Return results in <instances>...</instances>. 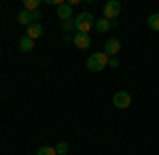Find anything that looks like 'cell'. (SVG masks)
Segmentation results:
<instances>
[{
    "label": "cell",
    "instance_id": "cell-1",
    "mask_svg": "<svg viewBox=\"0 0 159 155\" xmlns=\"http://www.w3.org/2000/svg\"><path fill=\"white\" fill-rule=\"evenodd\" d=\"M74 28H76V32L79 34H89V30L91 28H96V17H93V13H79L76 17H74Z\"/></svg>",
    "mask_w": 159,
    "mask_h": 155
},
{
    "label": "cell",
    "instance_id": "cell-2",
    "mask_svg": "<svg viewBox=\"0 0 159 155\" xmlns=\"http://www.w3.org/2000/svg\"><path fill=\"white\" fill-rule=\"evenodd\" d=\"M108 66V55L104 51H98V53H91L87 58V70L89 72H100Z\"/></svg>",
    "mask_w": 159,
    "mask_h": 155
},
{
    "label": "cell",
    "instance_id": "cell-3",
    "mask_svg": "<svg viewBox=\"0 0 159 155\" xmlns=\"http://www.w3.org/2000/svg\"><path fill=\"white\" fill-rule=\"evenodd\" d=\"M104 19H108V21H115L119 15H121V2L119 0H108L106 4H104Z\"/></svg>",
    "mask_w": 159,
    "mask_h": 155
},
{
    "label": "cell",
    "instance_id": "cell-4",
    "mask_svg": "<svg viewBox=\"0 0 159 155\" xmlns=\"http://www.w3.org/2000/svg\"><path fill=\"white\" fill-rule=\"evenodd\" d=\"M112 104L117 108H121V110H125V108L132 106V96H129V92H117V94L112 96Z\"/></svg>",
    "mask_w": 159,
    "mask_h": 155
},
{
    "label": "cell",
    "instance_id": "cell-5",
    "mask_svg": "<svg viewBox=\"0 0 159 155\" xmlns=\"http://www.w3.org/2000/svg\"><path fill=\"white\" fill-rule=\"evenodd\" d=\"M119 49H121L119 38H108V40L104 43V53H106L108 58H115V55L119 53Z\"/></svg>",
    "mask_w": 159,
    "mask_h": 155
},
{
    "label": "cell",
    "instance_id": "cell-6",
    "mask_svg": "<svg viewBox=\"0 0 159 155\" xmlns=\"http://www.w3.org/2000/svg\"><path fill=\"white\" fill-rule=\"evenodd\" d=\"M57 17L61 21H68V19H74V13H72V7L68 2H64L61 7H57Z\"/></svg>",
    "mask_w": 159,
    "mask_h": 155
},
{
    "label": "cell",
    "instance_id": "cell-7",
    "mask_svg": "<svg viewBox=\"0 0 159 155\" xmlns=\"http://www.w3.org/2000/svg\"><path fill=\"white\" fill-rule=\"evenodd\" d=\"M72 43L76 45L79 49H87L89 45H91V38H89V34H74V38H72Z\"/></svg>",
    "mask_w": 159,
    "mask_h": 155
},
{
    "label": "cell",
    "instance_id": "cell-8",
    "mask_svg": "<svg viewBox=\"0 0 159 155\" xmlns=\"http://www.w3.org/2000/svg\"><path fill=\"white\" fill-rule=\"evenodd\" d=\"M17 47H19L21 53H30V51L34 49V40H32L30 36H21V38H19V43H17Z\"/></svg>",
    "mask_w": 159,
    "mask_h": 155
},
{
    "label": "cell",
    "instance_id": "cell-9",
    "mask_svg": "<svg viewBox=\"0 0 159 155\" xmlns=\"http://www.w3.org/2000/svg\"><path fill=\"white\" fill-rule=\"evenodd\" d=\"M25 36H30L32 40H36L38 36H43V26L40 24H30L25 28Z\"/></svg>",
    "mask_w": 159,
    "mask_h": 155
},
{
    "label": "cell",
    "instance_id": "cell-10",
    "mask_svg": "<svg viewBox=\"0 0 159 155\" xmlns=\"http://www.w3.org/2000/svg\"><path fill=\"white\" fill-rule=\"evenodd\" d=\"M112 28H117L115 21H108V19H104V17H102V19H96V30L102 32V34H104V32H108V30H112Z\"/></svg>",
    "mask_w": 159,
    "mask_h": 155
},
{
    "label": "cell",
    "instance_id": "cell-11",
    "mask_svg": "<svg viewBox=\"0 0 159 155\" xmlns=\"http://www.w3.org/2000/svg\"><path fill=\"white\" fill-rule=\"evenodd\" d=\"M17 21H19L21 26H25V28H28V26L32 24V13L25 11V9H21V11L17 13Z\"/></svg>",
    "mask_w": 159,
    "mask_h": 155
},
{
    "label": "cell",
    "instance_id": "cell-12",
    "mask_svg": "<svg viewBox=\"0 0 159 155\" xmlns=\"http://www.w3.org/2000/svg\"><path fill=\"white\" fill-rule=\"evenodd\" d=\"M147 24L151 30H155V32H159V13H153V15H148Z\"/></svg>",
    "mask_w": 159,
    "mask_h": 155
},
{
    "label": "cell",
    "instance_id": "cell-13",
    "mask_svg": "<svg viewBox=\"0 0 159 155\" xmlns=\"http://www.w3.org/2000/svg\"><path fill=\"white\" fill-rule=\"evenodd\" d=\"M24 9L30 11V13H34V11L40 9V2H38V0H24Z\"/></svg>",
    "mask_w": 159,
    "mask_h": 155
},
{
    "label": "cell",
    "instance_id": "cell-14",
    "mask_svg": "<svg viewBox=\"0 0 159 155\" xmlns=\"http://www.w3.org/2000/svg\"><path fill=\"white\" fill-rule=\"evenodd\" d=\"M68 149H70V144L64 143V140L55 144V151H57V155H66V153H68Z\"/></svg>",
    "mask_w": 159,
    "mask_h": 155
},
{
    "label": "cell",
    "instance_id": "cell-15",
    "mask_svg": "<svg viewBox=\"0 0 159 155\" xmlns=\"http://www.w3.org/2000/svg\"><path fill=\"white\" fill-rule=\"evenodd\" d=\"M36 155H57V151H55V147H40Z\"/></svg>",
    "mask_w": 159,
    "mask_h": 155
},
{
    "label": "cell",
    "instance_id": "cell-16",
    "mask_svg": "<svg viewBox=\"0 0 159 155\" xmlns=\"http://www.w3.org/2000/svg\"><path fill=\"white\" fill-rule=\"evenodd\" d=\"M61 30H64V32H72V30H74V19L61 21Z\"/></svg>",
    "mask_w": 159,
    "mask_h": 155
},
{
    "label": "cell",
    "instance_id": "cell-17",
    "mask_svg": "<svg viewBox=\"0 0 159 155\" xmlns=\"http://www.w3.org/2000/svg\"><path fill=\"white\" fill-rule=\"evenodd\" d=\"M108 66L110 68H119V58H108Z\"/></svg>",
    "mask_w": 159,
    "mask_h": 155
}]
</instances>
